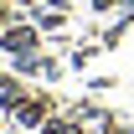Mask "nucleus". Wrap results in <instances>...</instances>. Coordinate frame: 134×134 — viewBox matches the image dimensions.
<instances>
[{
	"instance_id": "f257e3e1",
	"label": "nucleus",
	"mask_w": 134,
	"mask_h": 134,
	"mask_svg": "<svg viewBox=\"0 0 134 134\" xmlns=\"http://www.w3.org/2000/svg\"><path fill=\"white\" fill-rule=\"evenodd\" d=\"M31 47V31H10V52H26Z\"/></svg>"
}]
</instances>
